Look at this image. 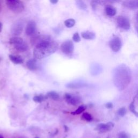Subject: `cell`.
I'll return each mask as SVG.
<instances>
[{"label":"cell","instance_id":"obj_37","mask_svg":"<svg viewBox=\"0 0 138 138\" xmlns=\"http://www.w3.org/2000/svg\"><path fill=\"white\" fill-rule=\"evenodd\" d=\"M0 138H3V136L1 135H0Z\"/></svg>","mask_w":138,"mask_h":138},{"label":"cell","instance_id":"obj_3","mask_svg":"<svg viewBox=\"0 0 138 138\" xmlns=\"http://www.w3.org/2000/svg\"><path fill=\"white\" fill-rule=\"evenodd\" d=\"M60 49L62 52L66 55H70L73 52L74 44L71 40L64 42L60 46Z\"/></svg>","mask_w":138,"mask_h":138},{"label":"cell","instance_id":"obj_17","mask_svg":"<svg viewBox=\"0 0 138 138\" xmlns=\"http://www.w3.org/2000/svg\"><path fill=\"white\" fill-rule=\"evenodd\" d=\"M105 1L103 0H91V6L93 10H95L98 5H102L104 4Z\"/></svg>","mask_w":138,"mask_h":138},{"label":"cell","instance_id":"obj_4","mask_svg":"<svg viewBox=\"0 0 138 138\" xmlns=\"http://www.w3.org/2000/svg\"><path fill=\"white\" fill-rule=\"evenodd\" d=\"M116 23L120 28L125 30H129L131 28L130 19L124 16H119L116 18Z\"/></svg>","mask_w":138,"mask_h":138},{"label":"cell","instance_id":"obj_32","mask_svg":"<svg viewBox=\"0 0 138 138\" xmlns=\"http://www.w3.org/2000/svg\"><path fill=\"white\" fill-rule=\"evenodd\" d=\"M2 4H3V0H0V13L2 11Z\"/></svg>","mask_w":138,"mask_h":138},{"label":"cell","instance_id":"obj_31","mask_svg":"<svg viewBox=\"0 0 138 138\" xmlns=\"http://www.w3.org/2000/svg\"><path fill=\"white\" fill-rule=\"evenodd\" d=\"M50 2L52 4H56V3H58V0H50Z\"/></svg>","mask_w":138,"mask_h":138},{"label":"cell","instance_id":"obj_33","mask_svg":"<svg viewBox=\"0 0 138 138\" xmlns=\"http://www.w3.org/2000/svg\"><path fill=\"white\" fill-rule=\"evenodd\" d=\"M64 129H65V132H67L69 131V127L67 126H66V125H64Z\"/></svg>","mask_w":138,"mask_h":138},{"label":"cell","instance_id":"obj_10","mask_svg":"<svg viewBox=\"0 0 138 138\" xmlns=\"http://www.w3.org/2000/svg\"><path fill=\"white\" fill-rule=\"evenodd\" d=\"M123 6L130 9H136L138 8V0H126L123 2Z\"/></svg>","mask_w":138,"mask_h":138},{"label":"cell","instance_id":"obj_28","mask_svg":"<svg viewBox=\"0 0 138 138\" xmlns=\"http://www.w3.org/2000/svg\"><path fill=\"white\" fill-rule=\"evenodd\" d=\"M118 138H129V136L125 132H122L119 134Z\"/></svg>","mask_w":138,"mask_h":138},{"label":"cell","instance_id":"obj_21","mask_svg":"<svg viewBox=\"0 0 138 138\" xmlns=\"http://www.w3.org/2000/svg\"><path fill=\"white\" fill-rule=\"evenodd\" d=\"M64 23L66 27H67L68 28H71L75 26V25L76 24V21L73 18H69L65 20Z\"/></svg>","mask_w":138,"mask_h":138},{"label":"cell","instance_id":"obj_34","mask_svg":"<svg viewBox=\"0 0 138 138\" xmlns=\"http://www.w3.org/2000/svg\"><path fill=\"white\" fill-rule=\"evenodd\" d=\"M2 27H3V25H2V23L0 22V33L1 32L2 30Z\"/></svg>","mask_w":138,"mask_h":138},{"label":"cell","instance_id":"obj_26","mask_svg":"<svg viewBox=\"0 0 138 138\" xmlns=\"http://www.w3.org/2000/svg\"><path fill=\"white\" fill-rule=\"evenodd\" d=\"M72 39L75 42H79L80 41V37L78 33H76L73 34L72 36Z\"/></svg>","mask_w":138,"mask_h":138},{"label":"cell","instance_id":"obj_12","mask_svg":"<svg viewBox=\"0 0 138 138\" xmlns=\"http://www.w3.org/2000/svg\"><path fill=\"white\" fill-rule=\"evenodd\" d=\"M105 12L106 14L108 16H114L116 14V10L115 7L111 5H107L105 8Z\"/></svg>","mask_w":138,"mask_h":138},{"label":"cell","instance_id":"obj_23","mask_svg":"<svg viewBox=\"0 0 138 138\" xmlns=\"http://www.w3.org/2000/svg\"><path fill=\"white\" fill-rule=\"evenodd\" d=\"M48 98V96H45L43 95H36L33 98V100L36 103H41L45 99H47Z\"/></svg>","mask_w":138,"mask_h":138},{"label":"cell","instance_id":"obj_22","mask_svg":"<svg viewBox=\"0 0 138 138\" xmlns=\"http://www.w3.org/2000/svg\"><path fill=\"white\" fill-rule=\"evenodd\" d=\"M75 2L77 6L79 9L85 10L87 9L86 4L84 3L83 0H75Z\"/></svg>","mask_w":138,"mask_h":138},{"label":"cell","instance_id":"obj_29","mask_svg":"<svg viewBox=\"0 0 138 138\" xmlns=\"http://www.w3.org/2000/svg\"><path fill=\"white\" fill-rule=\"evenodd\" d=\"M105 1L111 3H114L120 2L121 1V0H105Z\"/></svg>","mask_w":138,"mask_h":138},{"label":"cell","instance_id":"obj_25","mask_svg":"<svg viewBox=\"0 0 138 138\" xmlns=\"http://www.w3.org/2000/svg\"><path fill=\"white\" fill-rule=\"evenodd\" d=\"M81 119L83 120L87 121H91L92 120V115L89 113H84L81 116Z\"/></svg>","mask_w":138,"mask_h":138},{"label":"cell","instance_id":"obj_30","mask_svg":"<svg viewBox=\"0 0 138 138\" xmlns=\"http://www.w3.org/2000/svg\"><path fill=\"white\" fill-rule=\"evenodd\" d=\"M106 107L107 109H111L113 107V105L111 103H108L106 104Z\"/></svg>","mask_w":138,"mask_h":138},{"label":"cell","instance_id":"obj_16","mask_svg":"<svg viewBox=\"0 0 138 138\" xmlns=\"http://www.w3.org/2000/svg\"><path fill=\"white\" fill-rule=\"evenodd\" d=\"M27 66L31 71H35L37 69V65H36V59H31L29 60L27 63Z\"/></svg>","mask_w":138,"mask_h":138},{"label":"cell","instance_id":"obj_5","mask_svg":"<svg viewBox=\"0 0 138 138\" xmlns=\"http://www.w3.org/2000/svg\"><path fill=\"white\" fill-rule=\"evenodd\" d=\"M110 47L114 52H118L121 49L122 42L120 38L118 36H114L112 38L109 42Z\"/></svg>","mask_w":138,"mask_h":138},{"label":"cell","instance_id":"obj_6","mask_svg":"<svg viewBox=\"0 0 138 138\" xmlns=\"http://www.w3.org/2000/svg\"><path fill=\"white\" fill-rule=\"evenodd\" d=\"M64 98L69 104L77 106L81 103V98L78 96L72 95L69 93H65Z\"/></svg>","mask_w":138,"mask_h":138},{"label":"cell","instance_id":"obj_13","mask_svg":"<svg viewBox=\"0 0 138 138\" xmlns=\"http://www.w3.org/2000/svg\"><path fill=\"white\" fill-rule=\"evenodd\" d=\"M9 58L10 60L15 64H20L23 63V59L20 56L10 55Z\"/></svg>","mask_w":138,"mask_h":138},{"label":"cell","instance_id":"obj_2","mask_svg":"<svg viewBox=\"0 0 138 138\" xmlns=\"http://www.w3.org/2000/svg\"><path fill=\"white\" fill-rule=\"evenodd\" d=\"M6 1L8 8L13 13H21L24 10V4L19 0H6Z\"/></svg>","mask_w":138,"mask_h":138},{"label":"cell","instance_id":"obj_24","mask_svg":"<svg viewBox=\"0 0 138 138\" xmlns=\"http://www.w3.org/2000/svg\"><path fill=\"white\" fill-rule=\"evenodd\" d=\"M86 106L84 105H81L75 111L71 112V114L73 115H78V114H81L82 112H83L86 110Z\"/></svg>","mask_w":138,"mask_h":138},{"label":"cell","instance_id":"obj_9","mask_svg":"<svg viewBox=\"0 0 138 138\" xmlns=\"http://www.w3.org/2000/svg\"><path fill=\"white\" fill-rule=\"evenodd\" d=\"M36 30V24L33 21H31L28 22L25 28V34L27 36L33 35Z\"/></svg>","mask_w":138,"mask_h":138},{"label":"cell","instance_id":"obj_20","mask_svg":"<svg viewBox=\"0 0 138 138\" xmlns=\"http://www.w3.org/2000/svg\"><path fill=\"white\" fill-rule=\"evenodd\" d=\"M23 40L22 38L19 37H14L9 39V43L10 44L16 45L23 42Z\"/></svg>","mask_w":138,"mask_h":138},{"label":"cell","instance_id":"obj_19","mask_svg":"<svg viewBox=\"0 0 138 138\" xmlns=\"http://www.w3.org/2000/svg\"><path fill=\"white\" fill-rule=\"evenodd\" d=\"M86 85L83 84H79V83H71L68 84L66 85L68 88L69 89H79L81 88H84Z\"/></svg>","mask_w":138,"mask_h":138},{"label":"cell","instance_id":"obj_18","mask_svg":"<svg viewBox=\"0 0 138 138\" xmlns=\"http://www.w3.org/2000/svg\"><path fill=\"white\" fill-rule=\"evenodd\" d=\"M47 95L48 98H50L54 100H58L59 99V95L55 91H50L47 93Z\"/></svg>","mask_w":138,"mask_h":138},{"label":"cell","instance_id":"obj_1","mask_svg":"<svg viewBox=\"0 0 138 138\" xmlns=\"http://www.w3.org/2000/svg\"><path fill=\"white\" fill-rule=\"evenodd\" d=\"M58 48V44L52 40H46L37 45L34 50V56L35 59H40L48 57L55 53Z\"/></svg>","mask_w":138,"mask_h":138},{"label":"cell","instance_id":"obj_15","mask_svg":"<svg viewBox=\"0 0 138 138\" xmlns=\"http://www.w3.org/2000/svg\"><path fill=\"white\" fill-rule=\"evenodd\" d=\"M81 36L85 39L92 40L94 39L95 37V35L93 32H90L89 31L82 32L81 34Z\"/></svg>","mask_w":138,"mask_h":138},{"label":"cell","instance_id":"obj_11","mask_svg":"<svg viewBox=\"0 0 138 138\" xmlns=\"http://www.w3.org/2000/svg\"><path fill=\"white\" fill-rule=\"evenodd\" d=\"M50 36L48 35H39L34 37L31 39V42L33 43H36V45L40 42L46 40H50Z\"/></svg>","mask_w":138,"mask_h":138},{"label":"cell","instance_id":"obj_7","mask_svg":"<svg viewBox=\"0 0 138 138\" xmlns=\"http://www.w3.org/2000/svg\"><path fill=\"white\" fill-rule=\"evenodd\" d=\"M23 30V23L22 22H15L11 28V33L13 35L18 36L21 35Z\"/></svg>","mask_w":138,"mask_h":138},{"label":"cell","instance_id":"obj_8","mask_svg":"<svg viewBox=\"0 0 138 138\" xmlns=\"http://www.w3.org/2000/svg\"><path fill=\"white\" fill-rule=\"evenodd\" d=\"M114 124L111 122H107V124H100L97 125L95 128V130L98 131L100 133H103L112 130L114 127Z\"/></svg>","mask_w":138,"mask_h":138},{"label":"cell","instance_id":"obj_27","mask_svg":"<svg viewBox=\"0 0 138 138\" xmlns=\"http://www.w3.org/2000/svg\"><path fill=\"white\" fill-rule=\"evenodd\" d=\"M118 113L121 116H124L126 113V110L125 107H121L119 109L118 111Z\"/></svg>","mask_w":138,"mask_h":138},{"label":"cell","instance_id":"obj_35","mask_svg":"<svg viewBox=\"0 0 138 138\" xmlns=\"http://www.w3.org/2000/svg\"><path fill=\"white\" fill-rule=\"evenodd\" d=\"M135 29H136V30L137 33H138V24L135 25Z\"/></svg>","mask_w":138,"mask_h":138},{"label":"cell","instance_id":"obj_38","mask_svg":"<svg viewBox=\"0 0 138 138\" xmlns=\"http://www.w3.org/2000/svg\"><path fill=\"white\" fill-rule=\"evenodd\" d=\"M35 138H39V137H35Z\"/></svg>","mask_w":138,"mask_h":138},{"label":"cell","instance_id":"obj_14","mask_svg":"<svg viewBox=\"0 0 138 138\" xmlns=\"http://www.w3.org/2000/svg\"><path fill=\"white\" fill-rule=\"evenodd\" d=\"M14 47L17 51L19 52L26 51L28 49V45L25 42H22L18 44L14 45Z\"/></svg>","mask_w":138,"mask_h":138},{"label":"cell","instance_id":"obj_36","mask_svg":"<svg viewBox=\"0 0 138 138\" xmlns=\"http://www.w3.org/2000/svg\"><path fill=\"white\" fill-rule=\"evenodd\" d=\"M136 21H137V22H138V14H137V16H136Z\"/></svg>","mask_w":138,"mask_h":138}]
</instances>
